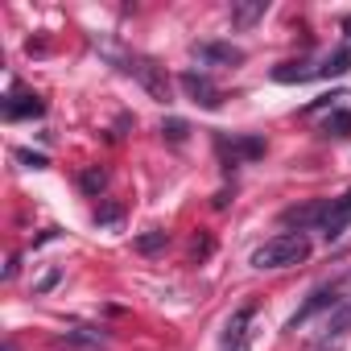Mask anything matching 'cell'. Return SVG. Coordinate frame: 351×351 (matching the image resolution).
<instances>
[{
	"instance_id": "cell-4",
	"label": "cell",
	"mask_w": 351,
	"mask_h": 351,
	"mask_svg": "<svg viewBox=\"0 0 351 351\" xmlns=\"http://www.w3.org/2000/svg\"><path fill=\"white\" fill-rule=\"evenodd\" d=\"M252 326H256V306L232 310V318L223 322V335H219V351H248L252 347Z\"/></svg>"
},
{
	"instance_id": "cell-12",
	"label": "cell",
	"mask_w": 351,
	"mask_h": 351,
	"mask_svg": "<svg viewBox=\"0 0 351 351\" xmlns=\"http://www.w3.org/2000/svg\"><path fill=\"white\" fill-rule=\"evenodd\" d=\"M343 335H351V298H343L330 314H326V330H322V343H330V339H343Z\"/></svg>"
},
{
	"instance_id": "cell-15",
	"label": "cell",
	"mask_w": 351,
	"mask_h": 351,
	"mask_svg": "<svg viewBox=\"0 0 351 351\" xmlns=\"http://www.w3.org/2000/svg\"><path fill=\"white\" fill-rule=\"evenodd\" d=\"M322 132L326 136H351V112H330L322 120Z\"/></svg>"
},
{
	"instance_id": "cell-16",
	"label": "cell",
	"mask_w": 351,
	"mask_h": 351,
	"mask_svg": "<svg viewBox=\"0 0 351 351\" xmlns=\"http://www.w3.org/2000/svg\"><path fill=\"white\" fill-rule=\"evenodd\" d=\"M157 248H165V232H157V228H153V232H145V236L136 240V252H145V256H153Z\"/></svg>"
},
{
	"instance_id": "cell-9",
	"label": "cell",
	"mask_w": 351,
	"mask_h": 351,
	"mask_svg": "<svg viewBox=\"0 0 351 351\" xmlns=\"http://www.w3.org/2000/svg\"><path fill=\"white\" fill-rule=\"evenodd\" d=\"M215 145H219L223 157H232V165H240V161H256V157L265 153V141H261V136H232V141L219 136Z\"/></svg>"
},
{
	"instance_id": "cell-20",
	"label": "cell",
	"mask_w": 351,
	"mask_h": 351,
	"mask_svg": "<svg viewBox=\"0 0 351 351\" xmlns=\"http://www.w3.org/2000/svg\"><path fill=\"white\" fill-rule=\"evenodd\" d=\"M95 219L99 223H116L120 219V207H104V211H95Z\"/></svg>"
},
{
	"instance_id": "cell-5",
	"label": "cell",
	"mask_w": 351,
	"mask_h": 351,
	"mask_svg": "<svg viewBox=\"0 0 351 351\" xmlns=\"http://www.w3.org/2000/svg\"><path fill=\"white\" fill-rule=\"evenodd\" d=\"M339 302H343V293H339V281H326V285H318V289H314V293H310V298H306L298 310H293V318H289L285 326H289V330H298V326H306L314 314H322V310H335Z\"/></svg>"
},
{
	"instance_id": "cell-10",
	"label": "cell",
	"mask_w": 351,
	"mask_h": 351,
	"mask_svg": "<svg viewBox=\"0 0 351 351\" xmlns=\"http://www.w3.org/2000/svg\"><path fill=\"white\" fill-rule=\"evenodd\" d=\"M326 207H330V199H318V203H306V207H289V211H281V223H289V228H298V232L322 228Z\"/></svg>"
},
{
	"instance_id": "cell-6",
	"label": "cell",
	"mask_w": 351,
	"mask_h": 351,
	"mask_svg": "<svg viewBox=\"0 0 351 351\" xmlns=\"http://www.w3.org/2000/svg\"><path fill=\"white\" fill-rule=\"evenodd\" d=\"M191 54H195L203 66H240V62L248 58V54H244L240 46H232V42H195Z\"/></svg>"
},
{
	"instance_id": "cell-19",
	"label": "cell",
	"mask_w": 351,
	"mask_h": 351,
	"mask_svg": "<svg viewBox=\"0 0 351 351\" xmlns=\"http://www.w3.org/2000/svg\"><path fill=\"white\" fill-rule=\"evenodd\" d=\"M161 132H165V136H169V141H186V132H191V128H186V124H182V120H169V124H165V128H161Z\"/></svg>"
},
{
	"instance_id": "cell-13",
	"label": "cell",
	"mask_w": 351,
	"mask_h": 351,
	"mask_svg": "<svg viewBox=\"0 0 351 351\" xmlns=\"http://www.w3.org/2000/svg\"><path fill=\"white\" fill-rule=\"evenodd\" d=\"M265 13H269V0H248V5H232V25L248 29V25H256Z\"/></svg>"
},
{
	"instance_id": "cell-17",
	"label": "cell",
	"mask_w": 351,
	"mask_h": 351,
	"mask_svg": "<svg viewBox=\"0 0 351 351\" xmlns=\"http://www.w3.org/2000/svg\"><path fill=\"white\" fill-rule=\"evenodd\" d=\"M104 182H108V173H104V169H87V173H83V186H87L91 195H99Z\"/></svg>"
},
{
	"instance_id": "cell-8",
	"label": "cell",
	"mask_w": 351,
	"mask_h": 351,
	"mask_svg": "<svg viewBox=\"0 0 351 351\" xmlns=\"http://www.w3.org/2000/svg\"><path fill=\"white\" fill-rule=\"evenodd\" d=\"M42 112H46V104H42L38 95L21 91V87H13V91L5 95V120H34V116H42Z\"/></svg>"
},
{
	"instance_id": "cell-11",
	"label": "cell",
	"mask_w": 351,
	"mask_h": 351,
	"mask_svg": "<svg viewBox=\"0 0 351 351\" xmlns=\"http://www.w3.org/2000/svg\"><path fill=\"white\" fill-rule=\"evenodd\" d=\"M347 223H351V191L343 195V199H330V207H326V219H322V236L326 240H339L343 232H347Z\"/></svg>"
},
{
	"instance_id": "cell-7",
	"label": "cell",
	"mask_w": 351,
	"mask_h": 351,
	"mask_svg": "<svg viewBox=\"0 0 351 351\" xmlns=\"http://www.w3.org/2000/svg\"><path fill=\"white\" fill-rule=\"evenodd\" d=\"M178 87L191 95V104H199V108H207V112H215V108L223 104V91H219L207 75H199V71H186V75L178 79Z\"/></svg>"
},
{
	"instance_id": "cell-14",
	"label": "cell",
	"mask_w": 351,
	"mask_h": 351,
	"mask_svg": "<svg viewBox=\"0 0 351 351\" xmlns=\"http://www.w3.org/2000/svg\"><path fill=\"white\" fill-rule=\"evenodd\" d=\"M62 343H71V347H91V351H95V347H104L108 339H104L99 330H91V326H71V330L62 335Z\"/></svg>"
},
{
	"instance_id": "cell-2",
	"label": "cell",
	"mask_w": 351,
	"mask_h": 351,
	"mask_svg": "<svg viewBox=\"0 0 351 351\" xmlns=\"http://www.w3.org/2000/svg\"><path fill=\"white\" fill-rule=\"evenodd\" d=\"M351 66V50H335L322 62H281L273 66V83H310V79H339Z\"/></svg>"
},
{
	"instance_id": "cell-3",
	"label": "cell",
	"mask_w": 351,
	"mask_h": 351,
	"mask_svg": "<svg viewBox=\"0 0 351 351\" xmlns=\"http://www.w3.org/2000/svg\"><path fill=\"white\" fill-rule=\"evenodd\" d=\"M116 62H120V71H124V75H132V79H136V83H141V87H145L157 104H169V83H165V71H161L153 58H145V54H120Z\"/></svg>"
},
{
	"instance_id": "cell-21",
	"label": "cell",
	"mask_w": 351,
	"mask_h": 351,
	"mask_svg": "<svg viewBox=\"0 0 351 351\" xmlns=\"http://www.w3.org/2000/svg\"><path fill=\"white\" fill-rule=\"evenodd\" d=\"M343 29H351V17H347V21H343Z\"/></svg>"
},
{
	"instance_id": "cell-1",
	"label": "cell",
	"mask_w": 351,
	"mask_h": 351,
	"mask_svg": "<svg viewBox=\"0 0 351 351\" xmlns=\"http://www.w3.org/2000/svg\"><path fill=\"white\" fill-rule=\"evenodd\" d=\"M302 261H310V240L302 232H281L252 252V269H293Z\"/></svg>"
},
{
	"instance_id": "cell-18",
	"label": "cell",
	"mask_w": 351,
	"mask_h": 351,
	"mask_svg": "<svg viewBox=\"0 0 351 351\" xmlns=\"http://www.w3.org/2000/svg\"><path fill=\"white\" fill-rule=\"evenodd\" d=\"M17 161H25L29 169H46V165H50L42 153H29V149H17Z\"/></svg>"
}]
</instances>
